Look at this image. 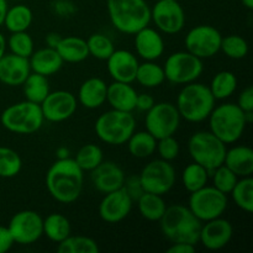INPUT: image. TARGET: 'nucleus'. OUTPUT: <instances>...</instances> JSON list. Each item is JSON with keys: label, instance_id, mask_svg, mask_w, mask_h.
Listing matches in <instances>:
<instances>
[{"label": "nucleus", "instance_id": "nucleus-30", "mask_svg": "<svg viewBox=\"0 0 253 253\" xmlns=\"http://www.w3.org/2000/svg\"><path fill=\"white\" fill-rule=\"evenodd\" d=\"M71 222L64 215L53 212L43 219V235L51 241L59 244L71 235Z\"/></svg>", "mask_w": 253, "mask_h": 253}, {"label": "nucleus", "instance_id": "nucleus-44", "mask_svg": "<svg viewBox=\"0 0 253 253\" xmlns=\"http://www.w3.org/2000/svg\"><path fill=\"white\" fill-rule=\"evenodd\" d=\"M156 151L160 153V157L162 160L170 161L175 160L179 155L180 146L179 142L174 138V136H167V137H163L157 140V147H156Z\"/></svg>", "mask_w": 253, "mask_h": 253}, {"label": "nucleus", "instance_id": "nucleus-24", "mask_svg": "<svg viewBox=\"0 0 253 253\" xmlns=\"http://www.w3.org/2000/svg\"><path fill=\"white\" fill-rule=\"evenodd\" d=\"M29 62L31 72L44 77L56 74L64 63L57 49L52 47H44L34 51V53L29 57Z\"/></svg>", "mask_w": 253, "mask_h": 253}, {"label": "nucleus", "instance_id": "nucleus-11", "mask_svg": "<svg viewBox=\"0 0 253 253\" xmlns=\"http://www.w3.org/2000/svg\"><path fill=\"white\" fill-rule=\"evenodd\" d=\"M146 113V131H148L156 140L174 136L179 128L182 118L174 104L167 101L155 103V105Z\"/></svg>", "mask_w": 253, "mask_h": 253}, {"label": "nucleus", "instance_id": "nucleus-49", "mask_svg": "<svg viewBox=\"0 0 253 253\" xmlns=\"http://www.w3.org/2000/svg\"><path fill=\"white\" fill-rule=\"evenodd\" d=\"M167 253H195V246L184 242H175L170 245Z\"/></svg>", "mask_w": 253, "mask_h": 253}, {"label": "nucleus", "instance_id": "nucleus-6", "mask_svg": "<svg viewBox=\"0 0 253 253\" xmlns=\"http://www.w3.org/2000/svg\"><path fill=\"white\" fill-rule=\"evenodd\" d=\"M43 115L40 104L25 100L4 109L0 115L2 127L17 135H31L43 125Z\"/></svg>", "mask_w": 253, "mask_h": 253}, {"label": "nucleus", "instance_id": "nucleus-17", "mask_svg": "<svg viewBox=\"0 0 253 253\" xmlns=\"http://www.w3.org/2000/svg\"><path fill=\"white\" fill-rule=\"evenodd\" d=\"M133 200L124 188L106 193L99 205V215L108 224H116L128 216Z\"/></svg>", "mask_w": 253, "mask_h": 253}, {"label": "nucleus", "instance_id": "nucleus-9", "mask_svg": "<svg viewBox=\"0 0 253 253\" xmlns=\"http://www.w3.org/2000/svg\"><path fill=\"white\" fill-rule=\"evenodd\" d=\"M165 77L169 83L185 85L193 83L204 71L203 59L198 58L188 51H178L166 59Z\"/></svg>", "mask_w": 253, "mask_h": 253}, {"label": "nucleus", "instance_id": "nucleus-27", "mask_svg": "<svg viewBox=\"0 0 253 253\" xmlns=\"http://www.w3.org/2000/svg\"><path fill=\"white\" fill-rule=\"evenodd\" d=\"M56 49L63 62H67V63H79V62L85 61L89 57L88 44L85 40L82 37H62Z\"/></svg>", "mask_w": 253, "mask_h": 253}, {"label": "nucleus", "instance_id": "nucleus-55", "mask_svg": "<svg viewBox=\"0 0 253 253\" xmlns=\"http://www.w3.org/2000/svg\"><path fill=\"white\" fill-rule=\"evenodd\" d=\"M14 1H19V0H14Z\"/></svg>", "mask_w": 253, "mask_h": 253}, {"label": "nucleus", "instance_id": "nucleus-2", "mask_svg": "<svg viewBox=\"0 0 253 253\" xmlns=\"http://www.w3.org/2000/svg\"><path fill=\"white\" fill-rule=\"evenodd\" d=\"M158 222L163 236L172 244L184 242L194 246L199 244L203 222L190 211L188 207L180 204L167 207Z\"/></svg>", "mask_w": 253, "mask_h": 253}, {"label": "nucleus", "instance_id": "nucleus-33", "mask_svg": "<svg viewBox=\"0 0 253 253\" xmlns=\"http://www.w3.org/2000/svg\"><path fill=\"white\" fill-rule=\"evenodd\" d=\"M135 81L145 88H157L166 81L163 67L155 63V61L138 63Z\"/></svg>", "mask_w": 253, "mask_h": 253}, {"label": "nucleus", "instance_id": "nucleus-19", "mask_svg": "<svg viewBox=\"0 0 253 253\" xmlns=\"http://www.w3.org/2000/svg\"><path fill=\"white\" fill-rule=\"evenodd\" d=\"M106 62L108 72L114 81L123 83L135 82L138 61L132 52L127 49H115Z\"/></svg>", "mask_w": 253, "mask_h": 253}, {"label": "nucleus", "instance_id": "nucleus-12", "mask_svg": "<svg viewBox=\"0 0 253 253\" xmlns=\"http://www.w3.org/2000/svg\"><path fill=\"white\" fill-rule=\"evenodd\" d=\"M138 178L145 192L165 195L174 187L177 175L170 162L160 158L147 163Z\"/></svg>", "mask_w": 253, "mask_h": 253}, {"label": "nucleus", "instance_id": "nucleus-15", "mask_svg": "<svg viewBox=\"0 0 253 253\" xmlns=\"http://www.w3.org/2000/svg\"><path fill=\"white\" fill-rule=\"evenodd\" d=\"M151 20L160 31L175 35L185 25V14L177 0H158L151 9Z\"/></svg>", "mask_w": 253, "mask_h": 253}, {"label": "nucleus", "instance_id": "nucleus-34", "mask_svg": "<svg viewBox=\"0 0 253 253\" xmlns=\"http://www.w3.org/2000/svg\"><path fill=\"white\" fill-rule=\"evenodd\" d=\"M210 91L217 100L230 98L237 89V78L232 72L221 71L214 76L209 85Z\"/></svg>", "mask_w": 253, "mask_h": 253}, {"label": "nucleus", "instance_id": "nucleus-31", "mask_svg": "<svg viewBox=\"0 0 253 253\" xmlns=\"http://www.w3.org/2000/svg\"><path fill=\"white\" fill-rule=\"evenodd\" d=\"M126 143L130 155L136 158L150 157L156 152L157 147V140L148 131L133 132Z\"/></svg>", "mask_w": 253, "mask_h": 253}, {"label": "nucleus", "instance_id": "nucleus-13", "mask_svg": "<svg viewBox=\"0 0 253 253\" xmlns=\"http://www.w3.org/2000/svg\"><path fill=\"white\" fill-rule=\"evenodd\" d=\"M222 35L210 25H198L189 30L184 39L185 48L200 59L211 58L220 52Z\"/></svg>", "mask_w": 253, "mask_h": 253}, {"label": "nucleus", "instance_id": "nucleus-14", "mask_svg": "<svg viewBox=\"0 0 253 253\" xmlns=\"http://www.w3.org/2000/svg\"><path fill=\"white\" fill-rule=\"evenodd\" d=\"M7 230L14 244H35L43 235V219L34 210H22L11 217Z\"/></svg>", "mask_w": 253, "mask_h": 253}, {"label": "nucleus", "instance_id": "nucleus-41", "mask_svg": "<svg viewBox=\"0 0 253 253\" xmlns=\"http://www.w3.org/2000/svg\"><path fill=\"white\" fill-rule=\"evenodd\" d=\"M220 51L231 59H242L249 53V43L240 35H229L222 37Z\"/></svg>", "mask_w": 253, "mask_h": 253}, {"label": "nucleus", "instance_id": "nucleus-40", "mask_svg": "<svg viewBox=\"0 0 253 253\" xmlns=\"http://www.w3.org/2000/svg\"><path fill=\"white\" fill-rule=\"evenodd\" d=\"M86 44H88L89 56H93L101 61H106L115 51L113 41L104 34H93L89 36Z\"/></svg>", "mask_w": 253, "mask_h": 253}, {"label": "nucleus", "instance_id": "nucleus-22", "mask_svg": "<svg viewBox=\"0 0 253 253\" xmlns=\"http://www.w3.org/2000/svg\"><path fill=\"white\" fill-rule=\"evenodd\" d=\"M135 35L136 53L145 61H156L165 52V40L157 30L143 27Z\"/></svg>", "mask_w": 253, "mask_h": 253}, {"label": "nucleus", "instance_id": "nucleus-7", "mask_svg": "<svg viewBox=\"0 0 253 253\" xmlns=\"http://www.w3.org/2000/svg\"><path fill=\"white\" fill-rule=\"evenodd\" d=\"M94 128L100 141L108 145L120 146L127 142L135 132L136 120L132 113L111 109L96 119Z\"/></svg>", "mask_w": 253, "mask_h": 253}, {"label": "nucleus", "instance_id": "nucleus-53", "mask_svg": "<svg viewBox=\"0 0 253 253\" xmlns=\"http://www.w3.org/2000/svg\"><path fill=\"white\" fill-rule=\"evenodd\" d=\"M57 153H58L59 155V158L58 160H61V158H67L68 157V150H67V148H64V147H62V148H59L58 151H57Z\"/></svg>", "mask_w": 253, "mask_h": 253}, {"label": "nucleus", "instance_id": "nucleus-29", "mask_svg": "<svg viewBox=\"0 0 253 253\" xmlns=\"http://www.w3.org/2000/svg\"><path fill=\"white\" fill-rule=\"evenodd\" d=\"M32 19H34L32 10L26 5L19 4L12 7H7L2 25L11 34L12 32L27 31V29L31 26Z\"/></svg>", "mask_w": 253, "mask_h": 253}, {"label": "nucleus", "instance_id": "nucleus-36", "mask_svg": "<svg viewBox=\"0 0 253 253\" xmlns=\"http://www.w3.org/2000/svg\"><path fill=\"white\" fill-rule=\"evenodd\" d=\"M59 253H99L98 244L95 240L86 236H71L61 241L57 247Z\"/></svg>", "mask_w": 253, "mask_h": 253}, {"label": "nucleus", "instance_id": "nucleus-37", "mask_svg": "<svg viewBox=\"0 0 253 253\" xmlns=\"http://www.w3.org/2000/svg\"><path fill=\"white\" fill-rule=\"evenodd\" d=\"M209 179V172L203 166L193 162L184 168L182 173L183 185L189 193L205 187Z\"/></svg>", "mask_w": 253, "mask_h": 253}, {"label": "nucleus", "instance_id": "nucleus-47", "mask_svg": "<svg viewBox=\"0 0 253 253\" xmlns=\"http://www.w3.org/2000/svg\"><path fill=\"white\" fill-rule=\"evenodd\" d=\"M14 245L11 235H10L7 226H1L0 225V253H5L9 251Z\"/></svg>", "mask_w": 253, "mask_h": 253}, {"label": "nucleus", "instance_id": "nucleus-25", "mask_svg": "<svg viewBox=\"0 0 253 253\" xmlns=\"http://www.w3.org/2000/svg\"><path fill=\"white\" fill-rule=\"evenodd\" d=\"M224 165L237 177H250L253 173V151L249 146H235L226 150Z\"/></svg>", "mask_w": 253, "mask_h": 253}, {"label": "nucleus", "instance_id": "nucleus-52", "mask_svg": "<svg viewBox=\"0 0 253 253\" xmlns=\"http://www.w3.org/2000/svg\"><path fill=\"white\" fill-rule=\"evenodd\" d=\"M6 52V40H5L4 35L0 32V58L5 54Z\"/></svg>", "mask_w": 253, "mask_h": 253}, {"label": "nucleus", "instance_id": "nucleus-48", "mask_svg": "<svg viewBox=\"0 0 253 253\" xmlns=\"http://www.w3.org/2000/svg\"><path fill=\"white\" fill-rule=\"evenodd\" d=\"M155 105V99L150 94H137V98H136V109H138L140 111H148L152 106Z\"/></svg>", "mask_w": 253, "mask_h": 253}, {"label": "nucleus", "instance_id": "nucleus-39", "mask_svg": "<svg viewBox=\"0 0 253 253\" xmlns=\"http://www.w3.org/2000/svg\"><path fill=\"white\" fill-rule=\"evenodd\" d=\"M22 168V161L19 153L9 147H0V177L14 178Z\"/></svg>", "mask_w": 253, "mask_h": 253}, {"label": "nucleus", "instance_id": "nucleus-26", "mask_svg": "<svg viewBox=\"0 0 253 253\" xmlns=\"http://www.w3.org/2000/svg\"><path fill=\"white\" fill-rule=\"evenodd\" d=\"M108 84L101 78H89L81 85L78 91V100L84 108L98 109L106 101Z\"/></svg>", "mask_w": 253, "mask_h": 253}, {"label": "nucleus", "instance_id": "nucleus-45", "mask_svg": "<svg viewBox=\"0 0 253 253\" xmlns=\"http://www.w3.org/2000/svg\"><path fill=\"white\" fill-rule=\"evenodd\" d=\"M123 188L126 190V193L130 195V198L133 200V202L137 200L138 198L145 193L142 185H141L140 178L138 177L125 178V182H124Z\"/></svg>", "mask_w": 253, "mask_h": 253}, {"label": "nucleus", "instance_id": "nucleus-23", "mask_svg": "<svg viewBox=\"0 0 253 253\" xmlns=\"http://www.w3.org/2000/svg\"><path fill=\"white\" fill-rule=\"evenodd\" d=\"M136 98H137V91L131 85V83L114 81L108 85L106 101L115 110L132 113L136 109Z\"/></svg>", "mask_w": 253, "mask_h": 253}, {"label": "nucleus", "instance_id": "nucleus-16", "mask_svg": "<svg viewBox=\"0 0 253 253\" xmlns=\"http://www.w3.org/2000/svg\"><path fill=\"white\" fill-rule=\"evenodd\" d=\"M40 106L44 120L49 123H63L74 115L78 101L71 91L56 90L49 91Z\"/></svg>", "mask_w": 253, "mask_h": 253}, {"label": "nucleus", "instance_id": "nucleus-46", "mask_svg": "<svg viewBox=\"0 0 253 253\" xmlns=\"http://www.w3.org/2000/svg\"><path fill=\"white\" fill-rule=\"evenodd\" d=\"M237 105L245 113L246 111H253V88L251 85L245 88L240 93L239 99H237Z\"/></svg>", "mask_w": 253, "mask_h": 253}, {"label": "nucleus", "instance_id": "nucleus-10", "mask_svg": "<svg viewBox=\"0 0 253 253\" xmlns=\"http://www.w3.org/2000/svg\"><path fill=\"white\" fill-rule=\"evenodd\" d=\"M227 195L214 187H205L190 193L188 208L202 222L222 216L227 209Z\"/></svg>", "mask_w": 253, "mask_h": 253}, {"label": "nucleus", "instance_id": "nucleus-5", "mask_svg": "<svg viewBox=\"0 0 253 253\" xmlns=\"http://www.w3.org/2000/svg\"><path fill=\"white\" fill-rule=\"evenodd\" d=\"M208 119L210 132L214 133L225 145L237 142L249 125L245 118V111L234 103L215 106Z\"/></svg>", "mask_w": 253, "mask_h": 253}, {"label": "nucleus", "instance_id": "nucleus-51", "mask_svg": "<svg viewBox=\"0 0 253 253\" xmlns=\"http://www.w3.org/2000/svg\"><path fill=\"white\" fill-rule=\"evenodd\" d=\"M7 0H0V27L4 24L5 15H6L7 11Z\"/></svg>", "mask_w": 253, "mask_h": 253}, {"label": "nucleus", "instance_id": "nucleus-50", "mask_svg": "<svg viewBox=\"0 0 253 253\" xmlns=\"http://www.w3.org/2000/svg\"><path fill=\"white\" fill-rule=\"evenodd\" d=\"M62 37L59 36L58 34H54V32H52V34H48L46 37V43H47V47H52V48H56L57 44H58V42L61 41Z\"/></svg>", "mask_w": 253, "mask_h": 253}, {"label": "nucleus", "instance_id": "nucleus-43", "mask_svg": "<svg viewBox=\"0 0 253 253\" xmlns=\"http://www.w3.org/2000/svg\"><path fill=\"white\" fill-rule=\"evenodd\" d=\"M210 175H212V187L216 188L217 190H220V192L226 195L231 193L232 188L235 187L236 182L239 180V177L225 165L215 168L210 173Z\"/></svg>", "mask_w": 253, "mask_h": 253}, {"label": "nucleus", "instance_id": "nucleus-42", "mask_svg": "<svg viewBox=\"0 0 253 253\" xmlns=\"http://www.w3.org/2000/svg\"><path fill=\"white\" fill-rule=\"evenodd\" d=\"M7 46L11 53L25 57V58H29L35 51L32 37L26 31L12 32L11 36L7 40Z\"/></svg>", "mask_w": 253, "mask_h": 253}, {"label": "nucleus", "instance_id": "nucleus-3", "mask_svg": "<svg viewBox=\"0 0 253 253\" xmlns=\"http://www.w3.org/2000/svg\"><path fill=\"white\" fill-rule=\"evenodd\" d=\"M113 26L121 34L133 35L148 26L151 7L146 0H106Z\"/></svg>", "mask_w": 253, "mask_h": 253}, {"label": "nucleus", "instance_id": "nucleus-1", "mask_svg": "<svg viewBox=\"0 0 253 253\" xmlns=\"http://www.w3.org/2000/svg\"><path fill=\"white\" fill-rule=\"evenodd\" d=\"M84 174L72 158H61L49 167L46 174V188L49 195L62 204L74 203L83 190Z\"/></svg>", "mask_w": 253, "mask_h": 253}, {"label": "nucleus", "instance_id": "nucleus-38", "mask_svg": "<svg viewBox=\"0 0 253 253\" xmlns=\"http://www.w3.org/2000/svg\"><path fill=\"white\" fill-rule=\"evenodd\" d=\"M74 161L83 172L84 170L91 172L94 168L98 167L104 161L103 151L99 146L94 145V143H88V145H84L83 147L79 148Z\"/></svg>", "mask_w": 253, "mask_h": 253}, {"label": "nucleus", "instance_id": "nucleus-4", "mask_svg": "<svg viewBox=\"0 0 253 253\" xmlns=\"http://www.w3.org/2000/svg\"><path fill=\"white\" fill-rule=\"evenodd\" d=\"M214 95L209 86L202 83L185 84L177 98L178 113L188 123H202L207 120L215 108Z\"/></svg>", "mask_w": 253, "mask_h": 253}, {"label": "nucleus", "instance_id": "nucleus-21", "mask_svg": "<svg viewBox=\"0 0 253 253\" xmlns=\"http://www.w3.org/2000/svg\"><path fill=\"white\" fill-rule=\"evenodd\" d=\"M31 73L29 58L5 53L0 58V82L5 85H22L25 79Z\"/></svg>", "mask_w": 253, "mask_h": 253}, {"label": "nucleus", "instance_id": "nucleus-18", "mask_svg": "<svg viewBox=\"0 0 253 253\" xmlns=\"http://www.w3.org/2000/svg\"><path fill=\"white\" fill-rule=\"evenodd\" d=\"M234 236L232 224L221 216L205 221L200 230L199 242L210 251H219L229 245Z\"/></svg>", "mask_w": 253, "mask_h": 253}, {"label": "nucleus", "instance_id": "nucleus-54", "mask_svg": "<svg viewBox=\"0 0 253 253\" xmlns=\"http://www.w3.org/2000/svg\"><path fill=\"white\" fill-rule=\"evenodd\" d=\"M241 2L244 4V6H246L249 10L253 9V0H241Z\"/></svg>", "mask_w": 253, "mask_h": 253}, {"label": "nucleus", "instance_id": "nucleus-8", "mask_svg": "<svg viewBox=\"0 0 253 253\" xmlns=\"http://www.w3.org/2000/svg\"><path fill=\"white\" fill-rule=\"evenodd\" d=\"M226 145L210 131H198L193 133L188 142V151L198 165L203 166L210 173L224 165Z\"/></svg>", "mask_w": 253, "mask_h": 253}, {"label": "nucleus", "instance_id": "nucleus-35", "mask_svg": "<svg viewBox=\"0 0 253 253\" xmlns=\"http://www.w3.org/2000/svg\"><path fill=\"white\" fill-rule=\"evenodd\" d=\"M230 194L240 209L246 212L253 211V179L251 175L237 180Z\"/></svg>", "mask_w": 253, "mask_h": 253}, {"label": "nucleus", "instance_id": "nucleus-28", "mask_svg": "<svg viewBox=\"0 0 253 253\" xmlns=\"http://www.w3.org/2000/svg\"><path fill=\"white\" fill-rule=\"evenodd\" d=\"M136 202L141 216L148 221H160L167 209L162 195L153 194V193L145 192Z\"/></svg>", "mask_w": 253, "mask_h": 253}, {"label": "nucleus", "instance_id": "nucleus-32", "mask_svg": "<svg viewBox=\"0 0 253 253\" xmlns=\"http://www.w3.org/2000/svg\"><path fill=\"white\" fill-rule=\"evenodd\" d=\"M22 89H24L26 100L36 104H41L51 91L47 77L35 73V72L30 73L29 77L25 79V82L22 83Z\"/></svg>", "mask_w": 253, "mask_h": 253}, {"label": "nucleus", "instance_id": "nucleus-20", "mask_svg": "<svg viewBox=\"0 0 253 253\" xmlns=\"http://www.w3.org/2000/svg\"><path fill=\"white\" fill-rule=\"evenodd\" d=\"M90 177L94 188L103 194L123 188L126 178L120 166L110 161H103L91 170Z\"/></svg>", "mask_w": 253, "mask_h": 253}]
</instances>
